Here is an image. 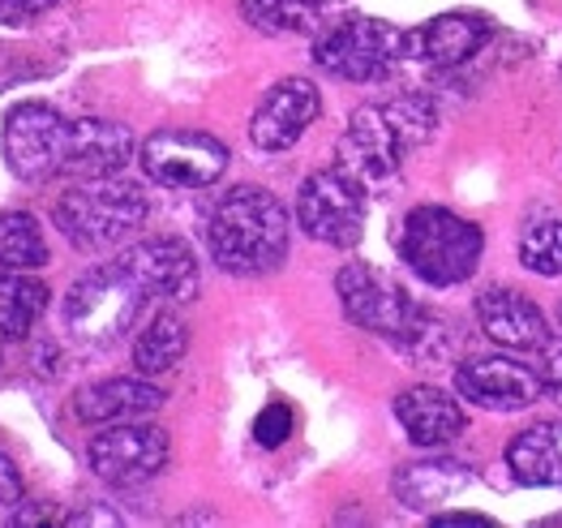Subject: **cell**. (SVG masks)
Here are the masks:
<instances>
[{
  "label": "cell",
  "mask_w": 562,
  "mask_h": 528,
  "mask_svg": "<svg viewBox=\"0 0 562 528\" xmlns=\"http://www.w3.org/2000/svg\"><path fill=\"white\" fill-rule=\"evenodd\" d=\"M292 224L288 211L262 186H236L228 190L211 220H206V249L220 271L228 276H271L288 258Z\"/></svg>",
  "instance_id": "cell-1"
},
{
  "label": "cell",
  "mask_w": 562,
  "mask_h": 528,
  "mask_svg": "<svg viewBox=\"0 0 562 528\" xmlns=\"http://www.w3.org/2000/svg\"><path fill=\"white\" fill-rule=\"evenodd\" d=\"M339 305L348 314V323H357L361 332H374L382 339H395L413 352H447L442 327L447 318H438L434 310H425L413 292L404 289L395 276H386L374 262H348L335 276Z\"/></svg>",
  "instance_id": "cell-2"
},
{
  "label": "cell",
  "mask_w": 562,
  "mask_h": 528,
  "mask_svg": "<svg viewBox=\"0 0 562 528\" xmlns=\"http://www.w3.org/2000/svg\"><path fill=\"white\" fill-rule=\"evenodd\" d=\"M434 130H438V108L429 96L366 103L348 116V130L339 138V168H348L366 186L386 181L391 172H400L408 150H417L422 143L434 138Z\"/></svg>",
  "instance_id": "cell-3"
},
{
  "label": "cell",
  "mask_w": 562,
  "mask_h": 528,
  "mask_svg": "<svg viewBox=\"0 0 562 528\" xmlns=\"http://www.w3.org/2000/svg\"><path fill=\"white\" fill-rule=\"evenodd\" d=\"M146 215H150V202H146L142 186L121 181V177L78 181L52 206L56 228L82 254H103V249L125 245L146 224Z\"/></svg>",
  "instance_id": "cell-4"
},
{
  "label": "cell",
  "mask_w": 562,
  "mask_h": 528,
  "mask_svg": "<svg viewBox=\"0 0 562 528\" xmlns=\"http://www.w3.org/2000/svg\"><path fill=\"white\" fill-rule=\"evenodd\" d=\"M481 254L485 233L447 206H417L400 228V258L429 289H456L472 280Z\"/></svg>",
  "instance_id": "cell-5"
},
{
  "label": "cell",
  "mask_w": 562,
  "mask_h": 528,
  "mask_svg": "<svg viewBox=\"0 0 562 528\" xmlns=\"http://www.w3.org/2000/svg\"><path fill=\"white\" fill-rule=\"evenodd\" d=\"M146 301L150 296L134 284V276L116 258L103 267H91L65 292V305H60L65 336L82 348H112L121 336H130Z\"/></svg>",
  "instance_id": "cell-6"
},
{
  "label": "cell",
  "mask_w": 562,
  "mask_h": 528,
  "mask_svg": "<svg viewBox=\"0 0 562 528\" xmlns=\"http://www.w3.org/2000/svg\"><path fill=\"white\" fill-rule=\"evenodd\" d=\"M314 60L339 82H382L404 60H413L408 31L382 18H344L314 35Z\"/></svg>",
  "instance_id": "cell-7"
},
{
  "label": "cell",
  "mask_w": 562,
  "mask_h": 528,
  "mask_svg": "<svg viewBox=\"0 0 562 528\" xmlns=\"http://www.w3.org/2000/svg\"><path fill=\"white\" fill-rule=\"evenodd\" d=\"M296 224L318 245L352 249L366 233V181L348 168H318L296 190Z\"/></svg>",
  "instance_id": "cell-8"
},
{
  "label": "cell",
  "mask_w": 562,
  "mask_h": 528,
  "mask_svg": "<svg viewBox=\"0 0 562 528\" xmlns=\"http://www.w3.org/2000/svg\"><path fill=\"white\" fill-rule=\"evenodd\" d=\"M69 116L56 112L52 103H13L4 112V130H0V150L4 164L13 168V177L40 186L52 177H65V150H69Z\"/></svg>",
  "instance_id": "cell-9"
},
{
  "label": "cell",
  "mask_w": 562,
  "mask_h": 528,
  "mask_svg": "<svg viewBox=\"0 0 562 528\" xmlns=\"http://www.w3.org/2000/svg\"><path fill=\"white\" fill-rule=\"evenodd\" d=\"M138 164L164 190H206L228 172V146L202 130H155L142 143Z\"/></svg>",
  "instance_id": "cell-10"
},
{
  "label": "cell",
  "mask_w": 562,
  "mask_h": 528,
  "mask_svg": "<svg viewBox=\"0 0 562 528\" xmlns=\"http://www.w3.org/2000/svg\"><path fill=\"white\" fill-rule=\"evenodd\" d=\"M172 442L168 430L146 426V422H121V426H103L87 447V464L99 481L108 485H142V481L159 478L168 469Z\"/></svg>",
  "instance_id": "cell-11"
},
{
  "label": "cell",
  "mask_w": 562,
  "mask_h": 528,
  "mask_svg": "<svg viewBox=\"0 0 562 528\" xmlns=\"http://www.w3.org/2000/svg\"><path fill=\"white\" fill-rule=\"evenodd\" d=\"M456 391L476 404V408H490V413H524L532 408L541 395H546V383H541V370L524 366L516 357H469L460 361L456 370Z\"/></svg>",
  "instance_id": "cell-12"
},
{
  "label": "cell",
  "mask_w": 562,
  "mask_h": 528,
  "mask_svg": "<svg viewBox=\"0 0 562 528\" xmlns=\"http://www.w3.org/2000/svg\"><path fill=\"white\" fill-rule=\"evenodd\" d=\"M134 284H138L150 301H168V305H186L198 296V258L186 240L177 237H150L130 245L121 258H116Z\"/></svg>",
  "instance_id": "cell-13"
},
{
  "label": "cell",
  "mask_w": 562,
  "mask_h": 528,
  "mask_svg": "<svg viewBox=\"0 0 562 528\" xmlns=\"http://www.w3.org/2000/svg\"><path fill=\"white\" fill-rule=\"evenodd\" d=\"M323 112V96L310 78H283L276 82L262 103L254 108V121H249V143L267 155H280L305 138V130L318 121Z\"/></svg>",
  "instance_id": "cell-14"
},
{
  "label": "cell",
  "mask_w": 562,
  "mask_h": 528,
  "mask_svg": "<svg viewBox=\"0 0 562 528\" xmlns=\"http://www.w3.org/2000/svg\"><path fill=\"white\" fill-rule=\"evenodd\" d=\"M476 323L498 348H512V352H546V344L554 339L546 314L524 292L503 289V284L476 296Z\"/></svg>",
  "instance_id": "cell-15"
},
{
  "label": "cell",
  "mask_w": 562,
  "mask_h": 528,
  "mask_svg": "<svg viewBox=\"0 0 562 528\" xmlns=\"http://www.w3.org/2000/svg\"><path fill=\"white\" fill-rule=\"evenodd\" d=\"M168 404L164 386H155L146 374L142 379H103L74 391V417L82 426H121V422H142Z\"/></svg>",
  "instance_id": "cell-16"
},
{
  "label": "cell",
  "mask_w": 562,
  "mask_h": 528,
  "mask_svg": "<svg viewBox=\"0 0 562 528\" xmlns=\"http://www.w3.org/2000/svg\"><path fill=\"white\" fill-rule=\"evenodd\" d=\"M134 164V134L116 121H74L69 125V150H65V177L94 181V177H121Z\"/></svg>",
  "instance_id": "cell-17"
},
{
  "label": "cell",
  "mask_w": 562,
  "mask_h": 528,
  "mask_svg": "<svg viewBox=\"0 0 562 528\" xmlns=\"http://www.w3.org/2000/svg\"><path fill=\"white\" fill-rule=\"evenodd\" d=\"M490 35H494L490 18L469 13V9L438 13V18H429L425 26L408 31V40H413V60L434 65V69H456V65L472 60L476 52L490 44Z\"/></svg>",
  "instance_id": "cell-18"
},
{
  "label": "cell",
  "mask_w": 562,
  "mask_h": 528,
  "mask_svg": "<svg viewBox=\"0 0 562 528\" xmlns=\"http://www.w3.org/2000/svg\"><path fill=\"white\" fill-rule=\"evenodd\" d=\"M395 422L404 426L408 442H413V447H425V451L456 442V438L464 434V426H469L464 408H460L442 386H429V383L408 386V391L395 395Z\"/></svg>",
  "instance_id": "cell-19"
},
{
  "label": "cell",
  "mask_w": 562,
  "mask_h": 528,
  "mask_svg": "<svg viewBox=\"0 0 562 528\" xmlns=\"http://www.w3.org/2000/svg\"><path fill=\"white\" fill-rule=\"evenodd\" d=\"M472 485V469L460 460H417V464H404L391 490L395 498L408 507V512H434L442 503H451L460 490Z\"/></svg>",
  "instance_id": "cell-20"
},
{
  "label": "cell",
  "mask_w": 562,
  "mask_h": 528,
  "mask_svg": "<svg viewBox=\"0 0 562 528\" xmlns=\"http://www.w3.org/2000/svg\"><path fill=\"white\" fill-rule=\"evenodd\" d=\"M186 352H189V323L177 310H159V314H150V323L134 339V370L146 374V379H159V374L177 370Z\"/></svg>",
  "instance_id": "cell-21"
},
{
  "label": "cell",
  "mask_w": 562,
  "mask_h": 528,
  "mask_svg": "<svg viewBox=\"0 0 562 528\" xmlns=\"http://www.w3.org/2000/svg\"><path fill=\"white\" fill-rule=\"evenodd\" d=\"M507 469L519 485H559L562 490V442L554 426H528L507 442Z\"/></svg>",
  "instance_id": "cell-22"
},
{
  "label": "cell",
  "mask_w": 562,
  "mask_h": 528,
  "mask_svg": "<svg viewBox=\"0 0 562 528\" xmlns=\"http://www.w3.org/2000/svg\"><path fill=\"white\" fill-rule=\"evenodd\" d=\"M47 296V284L31 271H0V344L31 336V327L44 318Z\"/></svg>",
  "instance_id": "cell-23"
},
{
  "label": "cell",
  "mask_w": 562,
  "mask_h": 528,
  "mask_svg": "<svg viewBox=\"0 0 562 528\" xmlns=\"http://www.w3.org/2000/svg\"><path fill=\"white\" fill-rule=\"evenodd\" d=\"M240 13L262 35H318L327 0H240Z\"/></svg>",
  "instance_id": "cell-24"
},
{
  "label": "cell",
  "mask_w": 562,
  "mask_h": 528,
  "mask_svg": "<svg viewBox=\"0 0 562 528\" xmlns=\"http://www.w3.org/2000/svg\"><path fill=\"white\" fill-rule=\"evenodd\" d=\"M0 267L4 271H40L47 267V240L35 215L4 211L0 215Z\"/></svg>",
  "instance_id": "cell-25"
},
{
  "label": "cell",
  "mask_w": 562,
  "mask_h": 528,
  "mask_svg": "<svg viewBox=\"0 0 562 528\" xmlns=\"http://www.w3.org/2000/svg\"><path fill=\"white\" fill-rule=\"evenodd\" d=\"M519 262L532 276H562V220H537L519 237Z\"/></svg>",
  "instance_id": "cell-26"
},
{
  "label": "cell",
  "mask_w": 562,
  "mask_h": 528,
  "mask_svg": "<svg viewBox=\"0 0 562 528\" xmlns=\"http://www.w3.org/2000/svg\"><path fill=\"white\" fill-rule=\"evenodd\" d=\"M292 426H296L292 408H288L283 400H271V404L258 413V422H254V438H258V447L276 451V447H283V442L292 438Z\"/></svg>",
  "instance_id": "cell-27"
},
{
  "label": "cell",
  "mask_w": 562,
  "mask_h": 528,
  "mask_svg": "<svg viewBox=\"0 0 562 528\" xmlns=\"http://www.w3.org/2000/svg\"><path fill=\"white\" fill-rule=\"evenodd\" d=\"M541 383L546 395L562 408V336L546 344V361H541Z\"/></svg>",
  "instance_id": "cell-28"
},
{
  "label": "cell",
  "mask_w": 562,
  "mask_h": 528,
  "mask_svg": "<svg viewBox=\"0 0 562 528\" xmlns=\"http://www.w3.org/2000/svg\"><path fill=\"white\" fill-rule=\"evenodd\" d=\"M52 4H60V0H0V22H31V18H40L47 13Z\"/></svg>",
  "instance_id": "cell-29"
},
{
  "label": "cell",
  "mask_w": 562,
  "mask_h": 528,
  "mask_svg": "<svg viewBox=\"0 0 562 528\" xmlns=\"http://www.w3.org/2000/svg\"><path fill=\"white\" fill-rule=\"evenodd\" d=\"M9 525H65V516L52 503H18V512L9 516Z\"/></svg>",
  "instance_id": "cell-30"
},
{
  "label": "cell",
  "mask_w": 562,
  "mask_h": 528,
  "mask_svg": "<svg viewBox=\"0 0 562 528\" xmlns=\"http://www.w3.org/2000/svg\"><path fill=\"white\" fill-rule=\"evenodd\" d=\"M22 503V473L18 464L0 451V507H18Z\"/></svg>",
  "instance_id": "cell-31"
},
{
  "label": "cell",
  "mask_w": 562,
  "mask_h": 528,
  "mask_svg": "<svg viewBox=\"0 0 562 528\" xmlns=\"http://www.w3.org/2000/svg\"><path fill=\"white\" fill-rule=\"evenodd\" d=\"M87 525L116 528V525H121V516H116V512H108L103 503H87L82 512H69V516H65V528H87Z\"/></svg>",
  "instance_id": "cell-32"
},
{
  "label": "cell",
  "mask_w": 562,
  "mask_h": 528,
  "mask_svg": "<svg viewBox=\"0 0 562 528\" xmlns=\"http://www.w3.org/2000/svg\"><path fill=\"white\" fill-rule=\"evenodd\" d=\"M472 525H490L485 516H464V512H442L434 516V528H472Z\"/></svg>",
  "instance_id": "cell-33"
},
{
  "label": "cell",
  "mask_w": 562,
  "mask_h": 528,
  "mask_svg": "<svg viewBox=\"0 0 562 528\" xmlns=\"http://www.w3.org/2000/svg\"><path fill=\"white\" fill-rule=\"evenodd\" d=\"M559 323H562V305H559Z\"/></svg>",
  "instance_id": "cell-34"
}]
</instances>
